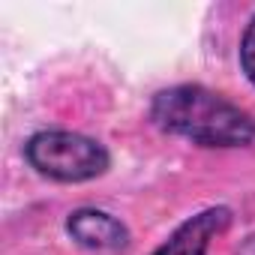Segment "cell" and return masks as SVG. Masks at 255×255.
Here are the masks:
<instances>
[{
  "instance_id": "cell-1",
  "label": "cell",
  "mask_w": 255,
  "mask_h": 255,
  "mask_svg": "<svg viewBox=\"0 0 255 255\" xmlns=\"http://www.w3.org/2000/svg\"><path fill=\"white\" fill-rule=\"evenodd\" d=\"M150 120L198 147H246L255 141V117L201 84H174L153 93Z\"/></svg>"
},
{
  "instance_id": "cell-2",
  "label": "cell",
  "mask_w": 255,
  "mask_h": 255,
  "mask_svg": "<svg viewBox=\"0 0 255 255\" xmlns=\"http://www.w3.org/2000/svg\"><path fill=\"white\" fill-rule=\"evenodd\" d=\"M24 159L36 174L57 183H87L111 168V156L102 141L69 129H42L30 135Z\"/></svg>"
},
{
  "instance_id": "cell-3",
  "label": "cell",
  "mask_w": 255,
  "mask_h": 255,
  "mask_svg": "<svg viewBox=\"0 0 255 255\" xmlns=\"http://www.w3.org/2000/svg\"><path fill=\"white\" fill-rule=\"evenodd\" d=\"M231 225V210L225 204L204 207L186 216L150 255H207L210 243Z\"/></svg>"
},
{
  "instance_id": "cell-4",
  "label": "cell",
  "mask_w": 255,
  "mask_h": 255,
  "mask_svg": "<svg viewBox=\"0 0 255 255\" xmlns=\"http://www.w3.org/2000/svg\"><path fill=\"white\" fill-rule=\"evenodd\" d=\"M69 237L90 252H117L129 243V228H126L117 216L96 210V207H78L66 219Z\"/></svg>"
},
{
  "instance_id": "cell-5",
  "label": "cell",
  "mask_w": 255,
  "mask_h": 255,
  "mask_svg": "<svg viewBox=\"0 0 255 255\" xmlns=\"http://www.w3.org/2000/svg\"><path fill=\"white\" fill-rule=\"evenodd\" d=\"M240 66H243L246 78L255 84V15L249 18V24L243 30V39H240Z\"/></svg>"
}]
</instances>
